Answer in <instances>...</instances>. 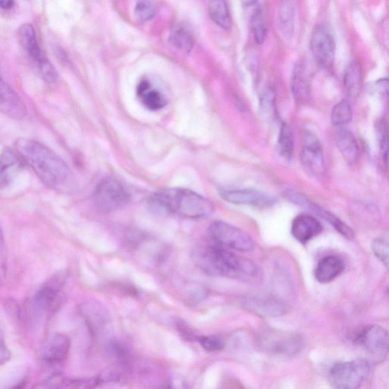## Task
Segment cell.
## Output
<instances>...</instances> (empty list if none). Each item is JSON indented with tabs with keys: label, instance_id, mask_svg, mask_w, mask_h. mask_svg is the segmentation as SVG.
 Wrapping results in <instances>:
<instances>
[{
	"label": "cell",
	"instance_id": "obj_1",
	"mask_svg": "<svg viewBox=\"0 0 389 389\" xmlns=\"http://www.w3.org/2000/svg\"><path fill=\"white\" fill-rule=\"evenodd\" d=\"M15 150L24 164L48 187L66 191L72 185V174L69 166L47 146L22 138L16 141Z\"/></svg>",
	"mask_w": 389,
	"mask_h": 389
},
{
	"label": "cell",
	"instance_id": "obj_11",
	"mask_svg": "<svg viewBox=\"0 0 389 389\" xmlns=\"http://www.w3.org/2000/svg\"><path fill=\"white\" fill-rule=\"evenodd\" d=\"M262 336V348L273 354L293 356L299 353L303 346V339L298 334L271 331Z\"/></svg>",
	"mask_w": 389,
	"mask_h": 389
},
{
	"label": "cell",
	"instance_id": "obj_12",
	"mask_svg": "<svg viewBox=\"0 0 389 389\" xmlns=\"http://www.w3.org/2000/svg\"><path fill=\"white\" fill-rule=\"evenodd\" d=\"M301 162L308 173L320 176L325 172V161L322 147L317 137L308 134L301 152Z\"/></svg>",
	"mask_w": 389,
	"mask_h": 389
},
{
	"label": "cell",
	"instance_id": "obj_14",
	"mask_svg": "<svg viewBox=\"0 0 389 389\" xmlns=\"http://www.w3.org/2000/svg\"><path fill=\"white\" fill-rule=\"evenodd\" d=\"M220 197L227 203L255 207H269L275 203L272 197L254 189H222Z\"/></svg>",
	"mask_w": 389,
	"mask_h": 389
},
{
	"label": "cell",
	"instance_id": "obj_23",
	"mask_svg": "<svg viewBox=\"0 0 389 389\" xmlns=\"http://www.w3.org/2000/svg\"><path fill=\"white\" fill-rule=\"evenodd\" d=\"M362 69L360 63L352 61L345 71L344 77V90L350 98H356L362 88Z\"/></svg>",
	"mask_w": 389,
	"mask_h": 389
},
{
	"label": "cell",
	"instance_id": "obj_28",
	"mask_svg": "<svg viewBox=\"0 0 389 389\" xmlns=\"http://www.w3.org/2000/svg\"><path fill=\"white\" fill-rule=\"evenodd\" d=\"M278 150L283 159L290 160L294 151V138L290 126L285 123L281 125L278 141Z\"/></svg>",
	"mask_w": 389,
	"mask_h": 389
},
{
	"label": "cell",
	"instance_id": "obj_21",
	"mask_svg": "<svg viewBox=\"0 0 389 389\" xmlns=\"http://www.w3.org/2000/svg\"><path fill=\"white\" fill-rule=\"evenodd\" d=\"M296 7L293 0H283L278 12V30L287 40L293 38L295 26Z\"/></svg>",
	"mask_w": 389,
	"mask_h": 389
},
{
	"label": "cell",
	"instance_id": "obj_5",
	"mask_svg": "<svg viewBox=\"0 0 389 389\" xmlns=\"http://www.w3.org/2000/svg\"><path fill=\"white\" fill-rule=\"evenodd\" d=\"M371 371V363L365 359L339 362L329 373L330 384L337 388L356 389L361 387Z\"/></svg>",
	"mask_w": 389,
	"mask_h": 389
},
{
	"label": "cell",
	"instance_id": "obj_35",
	"mask_svg": "<svg viewBox=\"0 0 389 389\" xmlns=\"http://www.w3.org/2000/svg\"><path fill=\"white\" fill-rule=\"evenodd\" d=\"M7 255L4 235L0 227V288H2L6 278Z\"/></svg>",
	"mask_w": 389,
	"mask_h": 389
},
{
	"label": "cell",
	"instance_id": "obj_20",
	"mask_svg": "<svg viewBox=\"0 0 389 389\" xmlns=\"http://www.w3.org/2000/svg\"><path fill=\"white\" fill-rule=\"evenodd\" d=\"M19 44L26 51L35 65L46 58L42 52L36 37L35 30L30 24H24L18 30Z\"/></svg>",
	"mask_w": 389,
	"mask_h": 389
},
{
	"label": "cell",
	"instance_id": "obj_6",
	"mask_svg": "<svg viewBox=\"0 0 389 389\" xmlns=\"http://www.w3.org/2000/svg\"><path fill=\"white\" fill-rule=\"evenodd\" d=\"M355 343L371 364L383 363L388 352V332L380 325H370L356 335Z\"/></svg>",
	"mask_w": 389,
	"mask_h": 389
},
{
	"label": "cell",
	"instance_id": "obj_39",
	"mask_svg": "<svg viewBox=\"0 0 389 389\" xmlns=\"http://www.w3.org/2000/svg\"><path fill=\"white\" fill-rule=\"evenodd\" d=\"M14 4L15 0H0V8L4 9H12Z\"/></svg>",
	"mask_w": 389,
	"mask_h": 389
},
{
	"label": "cell",
	"instance_id": "obj_25",
	"mask_svg": "<svg viewBox=\"0 0 389 389\" xmlns=\"http://www.w3.org/2000/svg\"><path fill=\"white\" fill-rule=\"evenodd\" d=\"M247 305L250 310L266 317H278L286 310L283 303L271 298H252Z\"/></svg>",
	"mask_w": 389,
	"mask_h": 389
},
{
	"label": "cell",
	"instance_id": "obj_10",
	"mask_svg": "<svg viewBox=\"0 0 389 389\" xmlns=\"http://www.w3.org/2000/svg\"><path fill=\"white\" fill-rule=\"evenodd\" d=\"M310 49L315 62L322 69H330L335 57L336 45L331 30L324 25L315 29L310 40Z\"/></svg>",
	"mask_w": 389,
	"mask_h": 389
},
{
	"label": "cell",
	"instance_id": "obj_18",
	"mask_svg": "<svg viewBox=\"0 0 389 389\" xmlns=\"http://www.w3.org/2000/svg\"><path fill=\"white\" fill-rule=\"evenodd\" d=\"M344 261L338 256L323 257L315 270V277L321 283H328L341 276L344 271Z\"/></svg>",
	"mask_w": 389,
	"mask_h": 389
},
{
	"label": "cell",
	"instance_id": "obj_26",
	"mask_svg": "<svg viewBox=\"0 0 389 389\" xmlns=\"http://www.w3.org/2000/svg\"><path fill=\"white\" fill-rule=\"evenodd\" d=\"M208 13L210 18L220 28L228 30L232 26V18L225 0H211Z\"/></svg>",
	"mask_w": 389,
	"mask_h": 389
},
{
	"label": "cell",
	"instance_id": "obj_30",
	"mask_svg": "<svg viewBox=\"0 0 389 389\" xmlns=\"http://www.w3.org/2000/svg\"><path fill=\"white\" fill-rule=\"evenodd\" d=\"M352 115L351 104L344 100L334 107L332 111V122L334 125L342 126L351 121Z\"/></svg>",
	"mask_w": 389,
	"mask_h": 389
},
{
	"label": "cell",
	"instance_id": "obj_24",
	"mask_svg": "<svg viewBox=\"0 0 389 389\" xmlns=\"http://www.w3.org/2000/svg\"><path fill=\"white\" fill-rule=\"evenodd\" d=\"M138 96L147 108L159 111L166 106L167 101L163 94L154 89L149 81H143L137 89Z\"/></svg>",
	"mask_w": 389,
	"mask_h": 389
},
{
	"label": "cell",
	"instance_id": "obj_33",
	"mask_svg": "<svg viewBox=\"0 0 389 389\" xmlns=\"http://www.w3.org/2000/svg\"><path fill=\"white\" fill-rule=\"evenodd\" d=\"M198 342H201L203 348L209 352L220 351L225 346L224 340L215 335L203 336L198 339Z\"/></svg>",
	"mask_w": 389,
	"mask_h": 389
},
{
	"label": "cell",
	"instance_id": "obj_32",
	"mask_svg": "<svg viewBox=\"0 0 389 389\" xmlns=\"http://www.w3.org/2000/svg\"><path fill=\"white\" fill-rule=\"evenodd\" d=\"M42 79L48 84H54L58 79V73L50 60L46 57L35 65Z\"/></svg>",
	"mask_w": 389,
	"mask_h": 389
},
{
	"label": "cell",
	"instance_id": "obj_27",
	"mask_svg": "<svg viewBox=\"0 0 389 389\" xmlns=\"http://www.w3.org/2000/svg\"><path fill=\"white\" fill-rule=\"evenodd\" d=\"M171 42L173 46L184 52H191L195 40L193 31L186 25H178L172 30Z\"/></svg>",
	"mask_w": 389,
	"mask_h": 389
},
{
	"label": "cell",
	"instance_id": "obj_3",
	"mask_svg": "<svg viewBox=\"0 0 389 389\" xmlns=\"http://www.w3.org/2000/svg\"><path fill=\"white\" fill-rule=\"evenodd\" d=\"M150 203L160 211L187 218H203L214 212L208 199L186 188L163 189L151 197Z\"/></svg>",
	"mask_w": 389,
	"mask_h": 389
},
{
	"label": "cell",
	"instance_id": "obj_17",
	"mask_svg": "<svg viewBox=\"0 0 389 389\" xmlns=\"http://www.w3.org/2000/svg\"><path fill=\"white\" fill-rule=\"evenodd\" d=\"M24 165L16 150L4 149L0 151V189L11 184Z\"/></svg>",
	"mask_w": 389,
	"mask_h": 389
},
{
	"label": "cell",
	"instance_id": "obj_40",
	"mask_svg": "<svg viewBox=\"0 0 389 389\" xmlns=\"http://www.w3.org/2000/svg\"><path fill=\"white\" fill-rule=\"evenodd\" d=\"M239 1L241 2L242 5L246 7H249L256 5L258 2V0H239Z\"/></svg>",
	"mask_w": 389,
	"mask_h": 389
},
{
	"label": "cell",
	"instance_id": "obj_37",
	"mask_svg": "<svg viewBox=\"0 0 389 389\" xmlns=\"http://www.w3.org/2000/svg\"><path fill=\"white\" fill-rule=\"evenodd\" d=\"M12 354L8 349L4 334L0 329V366H3L11 359Z\"/></svg>",
	"mask_w": 389,
	"mask_h": 389
},
{
	"label": "cell",
	"instance_id": "obj_38",
	"mask_svg": "<svg viewBox=\"0 0 389 389\" xmlns=\"http://www.w3.org/2000/svg\"><path fill=\"white\" fill-rule=\"evenodd\" d=\"M381 130L380 135V150L381 153L383 156V161L387 163V159H388V133L385 128H384V125L381 126V128L380 129Z\"/></svg>",
	"mask_w": 389,
	"mask_h": 389
},
{
	"label": "cell",
	"instance_id": "obj_9",
	"mask_svg": "<svg viewBox=\"0 0 389 389\" xmlns=\"http://www.w3.org/2000/svg\"><path fill=\"white\" fill-rule=\"evenodd\" d=\"M208 231L213 241L230 249L246 252L255 247V242L248 234L228 223L218 220L210 225Z\"/></svg>",
	"mask_w": 389,
	"mask_h": 389
},
{
	"label": "cell",
	"instance_id": "obj_31",
	"mask_svg": "<svg viewBox=\"0 0 389 389\" xmlns=\"http://www.w3.org/2000/svg\"><path fill=\"white\" fill-rule=\"evenodd\" d=\"M135 13L142 22H146L155 16L156 6L152 0H139L135 8Z\"/></svg>",
	"mask_w": 389,
	"mask_h": 389
},
{
	"label": "cell",
	"instance_id": "obj_16",
	"mask_svg": "<svg viewBox=\"0 0 389 389\" xmlns=\"http://www.w3.org/2000/svg\"><path fill=\"white\" fill-rule=\"evenodd\" d=\"M322 226L319 220L309 215H300L293 219L291 234L302 244H306L322 233Z\"/></svg>",
	"mask_w": 389,
	"mask_h": 389
},
{
	"label": "cell",
	"instance_id": "obj_36",
	"mask_svg": "<svg viewBox=\"0 0 389 389\" xmlns=\"http://www.w3.org/2000/svg\"><path fill=\"white\" fill-rule=\"evenodd\" d=\"M261 108L268 115L274 114L275 111V94L271 89H267L261 100Z\"/></svg>",
	"mask_w": 389,
	"mask_h": 389
},
{
	"label": "cell",
	"instance_id": "obj_8",
	"mask_svg": "<svg viewBox=\"0 0 389 389\" xmlns=\"http://www.w3.org/2000/svg\"><path fill=\"white\" fill-rule=\"evenodd\" d=\"M71 342L67 335L56 333L50 336L41 346L40 361L44 369L60 373L69 353Z\"/></svg>",
	"mask_w": 389,
	"mask_h": 389
},
{
	"label": "cell",
	"instance_id": "obj_2",
	"mask_svg": "<svg viewBox=\"0 0 389 389\" xmlns=\"http://www.w3.org/2000/svg\"><path fill=\"white\" fill-rule=\"evenodd\" d=\"M194 260L199 269L214 276L246 281L254 278L258 272L254 262L238 256L215 241L198 247L194 252Z\"/></svg>",
	"mask_w": 389,
	"mask_h": 389
},
{
	"label": "cell",
	"instance_id": "obj_22",
	"mask_svg": "<svg viewBox=\"0 0 389 389\" xmlns=\"http://www.w3.org/2000/svg\"><path fill=\"white\" fill-rule=\"evenodd\" d=\"M335 141L344 160L354 164L359 160V146L351 131L340 128L336 132Z\"/></svg>",
	"mask_w": 389,
	"mask_h": 389
},
{
	"label": "cell",
	"instance_id": "obj_34",
	"mask_svg": "<svg viewBox=\"0 0 389 389\" xmlns=\"http://www.w3.org/2000/svg\"><path fill=\"white\" fill-rule=\"evenodd\" d=\"M371 247L375 256L388 269L389 249L387 242L383 239H376L373 240Z\"/></svg>",
	"mask_w": 389,
	"mask_h": 389
},
{
	"label": "cell",
	"instance_id": "obj_15",
	"mask_svg": "<svg viewBox=\"0 0 389 389\" xmlns=\"http://www.w3.org/2000/svg\"><path fill=\"white\" fill-rule=\"evenodd\" d=\"M0 113L13 120H23L27 114L26 104L15 90L0 78Z\"/></svg>",
	"mask_w": 389,
	"mask_h": 389
},
{
	"label": "cell",
	"instance_id": "obj_4",
	"mask_svg": "<svg viewBox=\"0 0 389 389\" xmlns=\"http://www.w3.org/2000/svg\"><path fill=\"white\" fill-rule=\"evenodd\" d=\"M67 275L60 272L43 283L30 298L27 317L30 324L38 325L47 320L58 309Z\"/></svg>",
	"mask_w": 389,
	"mask_h": 389
},
{
	"label": "cell",
	"instance_id": "obj_19",
	"mask_svg": "<svg viewBox=\"0 0 389 389\" xmlns=\"http://www.w3.org/2000/svg\"><path fill=\"white\" fill-rule=\"evenodd\" d=\"M311 69L307 62H300L294 68L291 89L294 97L303 101L310 97Z\"/></svg>",
	"mask_w": 389,
	"mask_h": 389
},
{
	"label": "cell",
	"instance_id": "obj_7",
	"mask_svg": "<svg viewBox=\"0 0 389 389\" xmlns=\"http://www.w3.org/2000/svg\"><path fill=\"white\" fill-rule=\"evenodd\" d=\"M93 201L99 211L109 213L120 209L130 201V195L115 179L103 180L94 192Z\"/></svg>",
	"mask_w": 389,
	"mask_h": 389
},
{
	"label": "cell",
	"instance_id": "obj_13",
	"mask_svg": "<svg viewBox=\"0 0 389 389\" xmlns=\"http://www.w3.org/2000/svg\"><path fill=\"white\" fill-rule=\"evenodd\" d=\"M287 197L291 202L300 206L308 209L310 212L317 215L325 220H327L346 239H352L354 237V230L346 225L342 220L331 213L323 209L317 204L312 203L307 197L296 193L288 192Z\"/></svg>",
	"mask_w": 389,
	"mask_h": 389
},
{
	"label": "cell",
	"instance_id": "obj_29",
	"mask_svg": "<svg viewBox=\"0 0 389 389\" xmlns=\"http://www.w3.org/2000/svg\"><path fill=\"white\" fill-rule=\"evenodd\" d=\"M252 33L258 45L264 43L267 36V26L264 13L260 7L256 9L251 18Z\"/></svg>",
	"mask_w": 389,
	"mask_h": 389
}]
</instances>
